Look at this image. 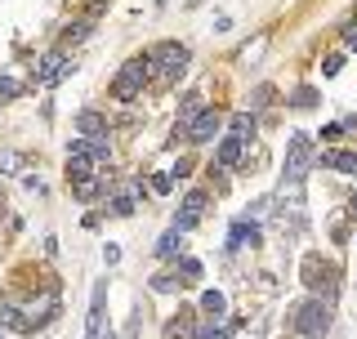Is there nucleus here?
Masks as SVG:
<instances>
[{
	"label": "nucleus",
	"mask_w": 357,
	"mask_h": 339,
	"mask_svg": "<svg viewBox=\"0 0 357 339\" xmlns=\"http://www.w3.org/2000/svg\"><path fill=\"white\" fill-rule=\"evenodd\" d=\"M152 81H161V85H174L178 76L188 72V45H178V40H161V45H152Z\"/></svg>",
	"instance_id": "1"
},
{
	"label": "nucleus",
	"mask_w": 357,
	"mask_h": 339,
	"mask_svg": "<svg viewBox=\"0 0 357 339\" xmlns=\"http://www.w3.org/2000/svg\"><path fill=\"white\" fill-rule=\"evenodd\" d=\"M290 331L304 335V339H321L331 331V299H304L290 312Z\"/></svg>",
	"instance_id": "2"
},
{
	"label": "nucleus",
	"mask_w": 357,
	"mask_h": 339,
	"mask_svg": "<svg viewBox=\"0 0 357 339\" xmlns=\"http://www.w3.org/2000/svg\"><path fill=\"white\" fill-rule=\"evenodd\" d=\"M148 81H152V59H148V54H139V59H130V63L116 72L112 94H116L121 103H134V98L143 94V85H148Z\"/></svg>",
	"instance_id": "3"
},
{
	"label": "nucleus",
	"mask_w": 357,
	"mask_h": 339,
	"mask_svg": "<svg viewBox=\"0 0 357 339\" xmlns=\"http://www.w3.org/2000/svg\"><path fill=\"white\" fill-rule=\"evenodd\" d=\"M308 165H312V139H308V134H295V139H290V148H286L282 188H299V183H304V174H308Z\"/></svg>",
	"instance_id": "4"
},
{
	"label": "nucleus",
	"mask_w": 357,
	"mask_h": 339,
	"mask_svg": "<svg viewBox=\"0 0 357 339\" xmlns=\"http://www.w3.org/2000/svg\"><path fill=\"white\" fill-rule=\"evenodd\" d=\"M304 281H308V290H317V299L335 303V290H340V273H335V264H326L321 255H308L304 259Z\"/></svg>",
	"instance_id": "5"
},
{
	"label": "nucleus",
	"mask_w": 357,
	"mask_h": 339,
	"mask_svg": "<svg viewBox=\"0 0 357 339\" xmlns=\"http://www.w3.org/2000/svg\"><path fill=\"white\" fill-rule=\"evenodd\" d=\"M206 210H210V197H206V192H188L183 206L174 210V228H178V232H192L197 223L206 219Z\"/></svg>",
	"instance_id": "6"
},
{
	"label": "nucleus",
	"mask_w": 357,
	"mask_h": 339,
	"mask_svg": "<svg viewBox=\"0 0 357 339\" xmlns=\"http://www.w3.org/2000/svg\"><path fill=\"white\" fill-rule=\"evenodd\" d=\"M103 335H107V281H98L85 317V339H103Z\"/></svg>",
	"instance_id": "7"
},
{
	"label": "nucleus",
	"mask_w": 357,
	"mask_h": 339,
	"mask_svg": "<svg viewBox=\"0 0 357 339\" xmlns=\"http://www.w3.org/2000/svg\"><path fill=\"white\" fill-rule=\"evenodd\" d=\"M76 67V59H67L63 50H54V54H45L40 59V67H36V85H59L67 72Z\"/></svg>",
	"instance_id": "8"
},
{
	"label": "nucleus",
	"mask_w": 357,
	"mask_h": 339,
	"mask_svg": "<svg viewBox=\"0 0 357 339\" xmlns=\"http://www.w3.org/2000/svg\"><path fill=\"white\" fill-rule=\"evenodd\" d=\"M76 130H81V139H107V116L94 107H85L81 116H76Z\"/></svg>",
	"instance_id": "9"
},
{
	"label": "nucleus",
	"mask_w": 357,
	"mask_h": 339,
	"mask_svg": "<svg viewBox=\"0 0 357 339\" xmlns=\"http://www.w3.org/2000/svg\"><path fill=\"white\" fill-rule=\"evenodd\" d=\"M201 112H206V107H201V89H192V94H183V103H178V116H174V130H192V121L201 116Z\"/></svg>",
	"instance_id": "10"
},
{
	"label": "nucleus",
	"mask_w": 357,
	"mask_h": 339,
	"mask_svg": "<svg viewBox=\"0 0 357 339\" xmlns=\"http://www.w3.org/2000/svg\"><path fill=\"white\" fill-rule=\"evenodd\" d=\"M317 165H331V170H340V174H357V152H349V148H331V152L317 156Z\"/></svg>",
	"instance_id": "11"
},
{
	"label": "nucleus",
	"mask_w": 357,
	"mask_h": 339,
	"mask_svg": "<svg viewBox=\"0 0 357 339\" xmlns=\"http://www.w3.org/2000/svg\"><path fill=\"white\" fill-rule=\"evenodd\" d=\"M219 126H223L219 112H201V116L192 121V130H188V139H192V143H210L219 134Z\"/></svg>",
	"instance_id": "12"
},
{
	"label": "nucleus",
	"mask_w": 357,
	"mask_h": 339,
	"mask_svg": "<svg viewBox=\"0 0 357 339\" xmlns=\"http://www.w3.org/2000/svg\"><path fill=\"white\" fill-rule=\"evenodd\" d=\"M241 246H259V228H255V223H232L228 250H241Z\"/></svg>",
	"instance_id": "13"
},
{
	"label": "nucleus",
	"mask_w": 357,
	"mask_h": 339,
	"mask_svg": "<svg viewBox=\"0 0 357 339\" xmlns=\"http://www.w3.org/2000/svg\"><path fill=\"white\" fill-rule=\"evenodd\" d=\"M201 312H206L210 322H223V312H228V299H223L219 290H206V295H201Z\"/></svg>",
	"instance_id": "14"
},
{
	"label": "nucleus",
	"mask_w": 357,
	"mask_h": 339,
	"mask_svg": "<svg viewBox=\"0 0 357 339\" xmlns=\"http://www.w3.org/2000/svg\"><path fill=\"white\" fill-rule=\"evenodd\" d=\"M241 152H245V143L228 134V139L219 143V165H232V170H237V165H241Z\"/></svg>",
	"instance_id": "15"
},
{
	"label": "nucleus",
	"mask_w": 357,
	"mask_h": 339,
	"mask_svg": "<svg viewBox=\"0 0 357 339\" xmlns=\"http://www.w3.org/2000/svg\"><path fill=\"white\" fill-rule=\"evenodd\" d=\"M0 326H5V331H22V335H31V331H27V317L18 312V303H0Z\"/></svg>",
	"instance_id": "16"
},
{
	"label": "nucleus",
	"mask_w": 357,
	"mask_h": 339,
	"mask_svg": "<svg viewBox=\"0 0 357 339\" xmlns=\"http://www.w3.org/2000/svg\"><path fill=\"white\" fill-rule=\"evenodd\" d=\"M286 103L295 107V112H308V107H317V103H321V94H317V89H312V85H299L295 94L286 98Z\"/></svg>",
	"instance_id": "17"
},
{
	"label": "nucleus",
	"mask_w": 357,
	"mask_h": 339,
	"mask_svg": "<svg viewBox=\"0 0 357 339\" xmlns=\"http://www.w3.org/2000/svg\"><path fill=\"white\" fill-rule=\"evenodd\" d=\"M255 112H241V116H232V139H241V143H250V134H255Z\"/></svg>",
	"instance_id": "18"
},
{
	"label": "nucleus",
	"mask_w": 357,
	"mask_h": 339,
	"mask_svg": "<svg viewBox=\"0 0 357 339\" xmlns=\"http://www.w3.org/2000/svg\"><path fill=\"white\" fill-rule=\"evenodd\" d=\"M178 250H183V232H178V228H170L161 241H156V255H161V259H170V255H178Z\"/></svg>",
	"instance_id": "19"
},
{
	"label": "nucleus",
	"mask_w": 357,
	"mask_h": 339,
	"mask_svg": "<svg viewBox=\"0 0 357 339\" xmlns=\"http://www.w3.org/2000/svg\"><path fill=\"white\" fill-rule=\"evenodd\" d=\"M165 335H170V339H197V331H192V317H188V312H183V317H174L170 326H165Z\"/></svg>",
	"instance_id": "20"
},
{
	"label": "nucleus",
	"mask_w": 357,
	"mask_h": 339,
	"mask_svg": "<svg viewBox=\"0 0 357 339\" xmlns=\"http://www.w3.org/2000/svg\"><path fill=\"white\" fill-rule=\"evenodd\" d=\"M72 192H76L81 201H94V197H98V179H94V174H89V179H72Z\"/></svg>",
	"instance_id": "21"
},
{
	"label": "nucleus",
	"mask_w": 357,
	"mask_h": 339,
	"mask_svg": "<svg viewBox=\"0 0 357 339\" xmlns=\"http://www.w3.org/2000/svg\"><path fill=\"white\" fill-rule=\"evenodd\" d=\"M178 281H201V259H178Z\"/></svg>",
	"instance_id": "22"
},
{
	"label": "nucleus",
	"mask_w": 357,
	"mask_h": 339,
	"mask_svg": "<svg viewBox=\"0 0 357 339\" xmlns=\"http://www.w3.org/2000/svg\"><path fill=\"white\" fill-rule=\"evenodd\" d=\"M273 98H277V89H273V85H259V89H255V98H250V103H255V112H259V107H268V103H273Z\"/></svg>",
	"instance_id": "23"
},
{
	"label": "nucleus",
	"mask_w": 357,
	"mask_h": 339,
	"mask_svg": "<svg viewBox=\"0 0 357 339\" xmlns=\"http://www.w3.org/2000/svg\"><path fill=\"white\" fill-rule=\"evenodd\" d=\"M264 45H268V36H255V40H250V45H245V50H241V63H259V59H255V54H259Z\"/></svg>",
	"instance_id": "24"
},
{
	"label": "nucleus",
	"mask_w": 357,
	"mask_h": 339,
	"mask_svg": "<svg viewBox=\"0 0 357 339\" xmlns=\"http://www.w3.org/2000/svg\"><path fill=\"white\" fill-rule=\"evenodd\" d=\"M85 36H89V18L81 22V27H67L63 31V45H76V40H85Z\"/></svg>",
	"instance_id": "25"
},
{
	"label": "nucleus",
	"mask_w": 357,
	"mask_h": 339,
	"mask_svg": "<svg viewBox=\"0 0 357 339\" xmlns=\"http://www.w3.org/2000/svg\"><path fill=\"white\" fill-rule=\"evenodd\" d=\"M18 94H22V85L14 76H0V98H18Z\"/></svg>",
	"instance_id": "26"
},
{
	"label": "nucleus",
	"mask_w": 357,
	"mask_h": 339,
	"mask_svg": "<svg viewBox=\"0 0 357 339\" xmlns=\"http://www.w3.org/2000/svg\"><path fill=\"white\" fill-rule=\"evenodd\" d=\"M192 165H197V161H188V156H183V161H174V165H170V179H188V174H192Z\"/></svg>",
	"instance_id": "27"
},
{
	"label": "nucleus",
	"mask_w": 357,
	"mask_h": 339,
	"mask_svg": "<svg viewBox=\"0 0 357 339\" xmlns=\"http://www.w3.org/2000/svg\"><path fill=\"white\" fill-rule=\"evenodd\" d=\"M178 286H183L178 277H152V290H178Z\"/></svg>",
	"instance_id": "28"
},
{
	"label": "nucleus",
	"mask_w": 357,
	"mask_h": 339,
	"mask_svg": "<svg viewBox=\"0 0 357 339\" xmlns=\"http://www.w3.org/2000/svg\"><path fill=\"white\" fill-rule=\"evenodd\" d=\"M197 339H228V326H206V331H197Z\"/></svg>",
	"instance_id": "29"
},
{
	"label": "nucleus",
	"mask_w": 357,
	"mask_h": 339,
	"mask_svg": "<svg viewBox=\"0 0 357 339\" xmlns=\"http://www.w3.org/2000/svg\"><path fill=\"white\" fill-rule=\"evenodd\" d=\"M340 134H344V126H340V121H331V126H321V139H326V143H335Z\"/></svg>",
	"instance_id": "30"
},
{
	"label": "nucleus",
	"mask_w": 357,
	"mask_h": 339,
	"mask_svg": "<svg viewBox=\"0 0 357 339\" xmlns=\"http://www.w3.org/2000/svg\"><path fill=\"white\" fill-rule=\"evenodd\" d=\"M14 170H18V156L5 152V156H0V174H14Z\"/></svg>",
	"instance_id": "31"
},
{
	"label": "nucleus",
	"mask_w": 357,
	"mask_h": 339,
	"mask_svg": "<svg viewBox=\"0 0 357 339\" xmlns=\"http://www.w3.org/2000/svg\"><path fill=\"white\" fill-rule=\"evenodd\" d=\"M170 183H174L170 174H152V192H170Z\"/></svg>",
	"instance_id": "32"
},
{
	"label": "nucleus",
	"mask_w": 357,
	"mask_h": 339,
	"mask_svg": "<svg viewBox=\"0 0 357 339\" xmlns=\"http://www.w3.org/2000/svg\"><path fill=\"white\" fill-rule=\"evenodd\" d=\"M340 67H344V54H331V59H326V67H321V72H326V76H335V72H340Z\"/></svg>",
	"instance_id": "33"
},
{
	"label": "nucleus",
	"mask_w": 357,
	"mask_h": 339,
	"mask_svg": "<svg viewBox=\"0 0 357 339\" xmlns=\"http://www.w3.org/2000/svg\"><path fill=\"white\" fill-rule=\"evenodd\" d=\"M349 214H353V219H357V192H353V197H349Z\"/></svg>",
	"instance_id": "34"
},
{
	"label": "nucleus",
	"mask_w": 357,
	"mask_h": 339,
	"mask_svg": "<svg viewBox=\"0 0 357 339\" xmlns=\"http://www.w3.org/2000/svg\"><path fill=\"white\" fill-rule=\"evenodd\" d=\"M0 219H5V197H0Z\"/></svg>",
	"instance_id": "35"
},
{
	"label": "nucleus",
	"mask_w": 357,
	"mask_h": 339,
	"mask_svg": "<svg viewBox=\"0 0 357 339\" xmlns=\"http://www.w3.org/2000/svg\"><path fill=\"white\" fill-rule=\"evenodd\" d=\"M349 40H353V50H357V31H353V36H349Z\"/></svg>",
	"instance_id": "36"
},
{
	"label": "nucleus",
	"mask_w": 357,
	"mask_h": 339,
	"mask_svg": "<svg viewBox=\"0 0 357 339\" xmlns=\"http://www.w3.org/2000/svg\"><path fill=\"white\" fill-rule=\"evenodd\" d=\"M103 339H116V335H112V331H107V335H103Z\"/></svg>",
	"instance_id": "37"
}]
</instances>
